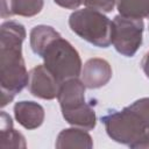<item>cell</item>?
Masks as SVG:
<instances>
[{
    "mask_svg": "<svg viewBox=\"0 0 149 149\" xmlns=\"http://www.w3.org/2000/svg\"><path fill=\"white\" fill-rule=\"evenodd\" d=\"M26 36L24 26L17 21H5L0 26V105L2 108L28 86L29 72L22 57V43Z\"/></svg>",
    "mask_w": 149,
    "mask_h": 149,
    "instance_id": "obj_1",
    "label": "cell"
},
{
    "mask_svg": "<svg viewBox=\"0 0 149 149\" xmlns=\"http://www.w3.org/2000/svg\"><path fill=\"white\" fill-rule=\"evenodd\" d=\"M101 121L114 142L132 147L149 130V98L137 99L121 111H111Z\"/></svg>",
    "mask_w": 149,
    "mask_h": 149,
    "instance_id": "obj_2",
    "label": "cell"
},
{
    "mask_svg": "<svg viewBox=\"0 0 149 149\" xmlns=\"http://www.w3.org/2000/svg\"><path fill=\"white\" fill-rule=\"evenodd\" d=\"M69 27L94 47L108 48L112 44V21L102 12L87 7L77 9L69 16Z\"/></svg>",
    "mask_w": 149,
    "mask_h": 149,
    "instance_id": "obj_3",
    "label": "cell"
},
{
    "mask_svg": "<svg viewBox=\"0 0 149 149\" xmlns=\"http://www.w3.org/2000/svg\"><path fill=\"white\" fill-rule=\"evenodd\" d=\"M41 58H43L44 66L59 84L71 78H78L81 73L83 63L79 52L62 36L45 48Z\"/></svg>",
    "mask_w": 149,
    "mask_h": 149,
    "instance_id": "obj_4",
    "label": "cell"
},
{
    "mask_svg": "<svg viewBox=\"0 0 149 149\" xmlns=\"http://www.w3.org/2000/svg\"><path fill=\"white\" fill-rule=\"evenodd\" d=\"M143 20L115 15L112 21V44L125 57H133L142 44Z\"/></svg>",
    "mask_w": 149,
    "mask_h": 149,
    "instance_id": "obj_5",
    "label": "cell"
},
{
    "mask_svg": "<svg viewBox=\"0 0 149 149\" xmlns=\"http://www.w3.org/2000/svg\"><path fill=\"white\" fill-rule=\"evenodd\" d=\"M59 85L61 84L44 66V64L36 65L29 71L27 87L30 94L38 99L52 100L57 98Z\"/></svg>",
    "mask_w": 149,
    "mask_h": 149,
    "instance_id": "obj_6",
    "label": "cell"
},
{
    "mask_svg": "<svg viewBox=\"0 0 149 149\" xmlns=\"http://www.w3.org/2000/svg\"><path fill=\"white\" fill-rule=\"evenodd\" d=\"M112 66L111 64L99 57H93L86 61L83 65L80 79L86 86V88L95 90L105 86L112 79Z\"/></svg>",
    "mask_w": 149,
    "mask_h": 149,
    "instance_id": "obj_7",
    "label": "cell"
},
{
    "mask_svg": "<svg viewBox=\"0 0 149 149\" xmlns=\"http://www.w3.org/2000/svg\"><path fill=\"white\" fill-rule=\"evenodd\" d=\"M85 90L86 86L78 78H71L63 81L59 85L57 100L61 106V111L68 112L74 109L86 102L85 100Z\"/></svg>",
    "mask_w": 149,
    "mask_h": 149,
    "instance_id": "obj_8",
    "label": "cell"
},
{
    "mask_svg": "<svg viewBox=\"0 0 149 149\" xmlns=\"http://www.w3.org/2000/svg\"><path fill=\"white\" fill-rule=\"evenodd\" d=\"M13 112L14 118L19 122V125L28 130L41 127L45 118L44 108L40 104L30 100H22L15 102Z\"/></svg>",
    "mask_w": 149,
    "mask_h": 149,
    "instance_id": "obj_9",
    "label": "cell"
},
{
    "mask_svg": "<svg viewBox=\"0 0 149 149\" xmlns=\"http://www.w3.org/2000/svg\"><path fill=\"white\" fill-rule=\"evenodd\" d=\"M44 0H1V17L9 19L14 15L31 17L43 9Z\"/></svg>",
    "mask_w": 149,
    "mask_h": 149,
    "instance_id": "obj_10",
    "label": "cell"
},
{
    "mask_svg": "<svg viewBox=\"0 0 149 149\" xmlns=\"http://www.w3.org/2000/svg\"><path fill=\"white\" fill-rule=\"evenodd\" d=\"M55 147L57 149H66V148L91 149L93 148V140L92 136L87 133V130L78 127H72L59 132L55 142Z\"/></svg>",
    "mask_w": 149,
    "mask_h": 149,
    "instance_id": "obj_11",
    "label": "cell"
},
{
    "mask_svg": "<svg viewBox=\"0 0 149 149\" xmlns=\"http://www.w3.org/2000/svg\"><path fill=\"white\" fill-rule=\"evenodd\" d=\"M64 120L72 127H78L85 130H92L97 125L95 111L91 104L85 102L84 105L62 113Z\"/></svg>",
    "mask_w": 149,
    "mask_h": 149,
    "instance_id": "obj_12",
    "label": "cell"
},
{
    "mask_svg": "<svg viewBox=\"0 0 149 149\" xmlns=\"http://www.w3.org/2000/svg\"><path fill=\"white\" fill-rule=\"evenodd\" d=\"M61 34L51 26L47 24H38L31 28L29 34V43L33 52L40 57H42L45 48L57 37H59Z\"/></svg>",
    "mask_w": 149,
    "mask_h": 149,
    "instance_id": "obj_13",
    "label": "cell"
},
{
    "mask_svg": "<svg viewBox=\"0 0 149 149\" xmlns=\"http://www.w3.org/2000/svg\"><path fill=\"white\" fill-rule=\"evenodd\" d=\"M115 6L122 16L140 20L149 17V0H116Z\"/></svg>",
    "mask_w": 149,
    "mask_h": 149,
    "instance_id": "obj_14",
    "label": "cell"
},
{
    "mask_svg": "<svg viewBox=\"0 0 149 149\" xmlns=\"http://www.w3.org/2000/svg\"><path fill=\"white\" fill-rule=\"evenodd\" d=\"M0 147L2 149L7 148H26V137L13 127L0 130Z\"/></svg>",
    "mask_w": 149,
    "mask_h": 149,
    "instance_id": "obj_15",
    "label": "cell"
},
{
    "mask_svg": "<svg viewBox=\"0 0 149 149\" xmlns=\"http://www.w3.org/2000/svg\"><path fill=\"white\" fill-rule=\"evenodd\" d=\"M83 3L87 8L97 9L102 13H109L114 9L116 0H83Z\"/></svg>",
    "mask_w": 149,
    "mask_h": 149,
    "instance_id": "obj_16",
    "label": "cell"
},
{
    "mask_svg": "<svg viewBox=\"0 0 149 149\" xmlns=\"http://www.w3.org/2000/svg\"><path fill=\"white\" fill-rule=\"evenodd\" d=\"M54 2L65 9H77L83 3V0H54Z\"/></svg>",
    "mask_w": 149,
    "mask_h": 149,
    "instance_id": "obj_17",
    "label": "cell"
},
{
    "mask_svg": "<svg viewBox=\"0 0 149 149\" xmlns=\"http://www.w3.org/2000/svg\"><path fill=\"white\" fill-rule=\"evenodd\" d=\"M130 148L134 149H143V148H149V130L137 141L135 142Z\"/></svg>",
    "mask_w": 149,
    "mask_h": 149,
    "instance_id": "obj_18",
    "label": "cell"
},
{
    "mask_svg": "<svg viewBox=\"0 0 149 149\" xmlns=\"http://www.w3.org/2000/svg\"><path fill=\"white\" fill-rule=\"evenodd\" d=\"M141 68L146 74V77L149 79V51H147L146 55L143 56V58L141 61Z\"/></svg>",
    "mask_w": 149,
    "mask_h": 149,
    "instance_id": "obj_19",
    "label": "cell"
}]
</instances>
